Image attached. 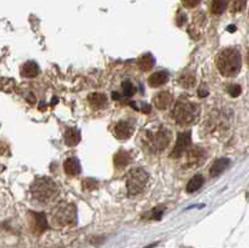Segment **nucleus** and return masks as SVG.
<instances>
[{"label": "nucleus", "instance_id": "4", "mask_svg": "<svg viewBox=\"0 0 249 248\" xmlns=\"http://www.w3.org/2000/svg\"><path fill=\"white\" fill-rule=\"evenodd\" d=\"M148 182V173L141 167L132 169L127 175L126 186H127L128 195L135 196L141 193Z\"/></svg>", "mask_w": 249, "mask_h": 248}, {"label": "nucleus", "instance_id": "17", "mask_svg": "<svg viewBox=\"0 0 249 248\" xmlns=\"http://www.w3.org/2000/svg\"><path fill=\"white\" fill-rule=\"evenodd\" d=\"M203 183H204L203 176L201 175L193 176V177L190 180V182L187 183V189H186L187 192L193 193V192L198 191V190L203 186Z\"/></svg>", "mask_w": 249, "mask_h": 248}, {"label": "nucleus", "instance_id": "21", "mask_svg": "<svg viewBox=\"0 0 249 248\" xmlns=\"http://www.w3.org/2000/svg\"><path fill=\"white\" fill-rule=\"evenodd\" d=\"M178 82H179V85H181V86H183L184 89H190V88H192L193 85L196 84V77H195V75H193V74L186 71V73L182 74V75H181Z\"/></svg>", "mask_w": 249, "mask_h": 248}, {"label": "nucleus", "instance_id": "12", "mask_svg": "<svg viewBox=\"0 0 249 248\" xmlns=\"http://www.w3.org/2000/svg\"><path fill=\"white\" fill-rule=\"evenodd\" d=\"M168 80V74L167 71H157V73L152 74L148 79V85L152 86V88H159L162 86L163 84H166Z\"/></svg>", "mask_w": 249, "mask_h": 248}, {"label": "nucleus", "instance_id": "6", "mask_svg": "<svg viewBox=\"0 0 249 248\" xmlns=\"http://www.w3.org/2000/svg\"><path fill=\"white\" fill-rule=\"evenodd\" d=\"M171 138V131L166 127H160L159 130L150 136V144L155 151H163L170 145Z\"/></svg>", "mask_w": 249, "mask_h": 248}, {"label": "nucleus", "instance_id": "20", "mask_svg": "<svg viewBox=\"0 0 249 248\" xmlns=\"http://www.w3.org/2000/svg\"><path fill=\"white\" fill-rule=\"evenodd\" d=\"M228 1L227 0H212L211 3V12L214 15H221L226 12Z\"/></svg>", "mask_w": 249, "mask_h": 248}, {"label": "nucleus", "instance_id": "13", "mask_svg": "<svg viewBox=\"0 0 249 248\" xmlns=\"http://www.w3.org/2000/svg\"><path fill=\"white\" fill-rule=\"evenodd\" d=\"M64 170L68 175L70 176H76L79 175L81 171V166L79 164V160L75 157H70L64 162Z\"/></svg>", "mask_w": 249, "mask_h": 248}, {"label": "nucleus", "instance_id": "19", "mask_svg": "<svg viewBox=\"0 0 249 248\" xmlns=\"http://www.w3.org/2000/svg\"><path fill=\"white\" fill-rule=\"evenodd\" d=\"M130 162H131V156L127 151L121 150V151H119V153L115 155V165H116V167L122 169V167L127 166Z\"/></svg>", "mask_w": 249, "mask_h": 248}, {"label": "nucleus", "instance_id": "26", "mask_svg": "<svg viewBox=\"0 0 249 248\" xmlns=\"http://www.w3.org/2000/svg\"><path fill=\"white\" fill-rule=\"evenodd\" d=\"M199 3H201V0H182V4L186 8H196Z\"/></svg>", "mask_w": 249, "mask_h": 248}, {"label": "nucleus", "instance_id": "8", "mask_svg": "<svg viewBox=\"0 0 249 248\" xmlns=\"http://www.w3.org/2000/svg\"><path fill=\"white\" fill-rule=\"evenodd\" d=\"M133 131H135V125L127 120H122V121L117 122L115 129H113L115 137L119 138V140H127L132 136Z\"/></svg>", "mask_w": 249, "mask_h": 248}, {"label": "nucleus", "instance_id": "30", "mask_svg": "<svg viewBox=\"0 0 249 248\" xmlns=\"http://www.w3.org/2000/svg\"><path fill=\"white\" fill-rule=\"evenodd\" d=\"M228 30H230L231 31V33H233V31H234L235 30V26H228Z\"/></svg>", "mask_w": 249, "mask_h": 248}, {"label": "nucleus", "instance_id": "14", "mask_svg": "<svg viewBox=\"0 0 249 248\" xmlns=\"http://www.w3.org/2000/svg\"><path fill=\"white\" fill-rule=\"evenodd\" d=\"M89 102H90L91 106L93 109H102V107H105V105L107 104V97L104 94L100 93H93L91 95H89Z\"/></svg>", "mask_w": 249, "mask_h": 248}, {"label": "nucleus", "instance_id": "24", "mask_svg": "<svg viewBox=\"0 0 249 248\" xmlns=\"http://www.w3.org/2000/svg\"><path fill=\"white\" fill-rule=\"evenodd\" d=\"M122 91H124V96H132L133 94H135V88H133V85L131 81H124V84H122Z\"/></svg>", "mask_w": 249, "mask_h": 248}, {"label": "nucleus", "instance_id": "11", "mask_svg": "<svg viewBox=\"0 0 249 248\" xmlns=\"http://www.w3.org/2000/svg\"><path fill=\"white\" fill-rule=\"evenodd\" d=\"M230 165H231L230 158H226V157L219 158V160L215 161L214 164H213V166L211 167V171H210L211 176H212V177H217V176H219L221 173H223V172L230 167Z\"/></svg>", "mask_w": 249, "mask_h": 248}, {"label": "nucleus", "instance_id": "15", "mask_svg": "<svg viewBox=\"0 0 249 248\" xmlns=\"http://www.w3.org/2000/svg\"><path fill=\"white\" fill-rule=\"evenodd\" d=\"M155 65V57L151 55L150 53L148 54H143L142 57H139L137 60V66L141 71H148L153 68Z\"/></svg>", "mask_w": 249, "mask_h": 248}, {"label": "nucleus", "instance_id": "3", "mask_svg": "<svg viewBox=\"0 0 249 248\" xmlns=\"http://www.w3.org/2000/svg\"><path fill=\"white\" fill-rule=\"evenodd\" d=\"M199 115V106L188 100H179L172 111L175 121L179 125H188L195 122Z\"/></svg>", "mask_w": 249, "mask_h": 248}, {"label": "nucleus", "instance_id": "18", "mask_svg": "<svg viewBox=\"0 0 249 248\" xmlns=\"http://www.w3.org/2000/svg\"><path fill=\"white\" fill-rule=\"evenodd\" d=\"M80 142V133L76 129H68L65 133V144L68 146H76Z\"/></svg>", "mask_w": 249, "mask_h": 248}, {"label": "nucleus", "instance_id": "10", "mask_svg": "<svg viewBox=\"0 0 249 248\" xmlns=\"http://www.w3.org/2000/svg\"><path fill=\"white\" fill-rule=\"evenodd\" d=\"M173 101V96L172 94L168 93V91H161L159 95L155 97V105L157 109L160 110H166Z\"/></svg>", "mask_w": 249, "mask_h": 248}, {"label": "nucleus", "instance_id": "27", "mask_svg": "<svg viewBox=\"0 0 249 248\" xmlns=\"http://www.w3.org/2000/svg\"><path fill=\"white\" fill-rule=\"evenodd\" d=\"M84 186L88 187V190H93L95 187H97V183L95 182L93 180H85V182H84Z\"/></svg>", "mask_w": 249, "mask_h": 248}, {"label": "nucleus", "instance_id": "9", "mask_svg": "<svg viewBox=\"0 0 249 248\" xmlns=\"http://www.w3.org/2000/svg\"><path fill=\"white\" fill-rule=\"evenodd\" d=\"M206 151L201 147H193L187 151V162L191 166H199L206 160Z\"/></svg>", "mask_w": 249, "mask_h": 248}, {"label": "nucleus", "instance_id": "23", "mask_svg": "<svg viewBox=\"0 0 249 248\" xmlns=\"http://www.w3.org/2000/svg\"><path fill=\"white\" fill-rule=\"evenodd\" d=\"M35 221H36V227L40 232H43L48 227V221L45 218L44 213H34Z\"/></svg>", "mask_w": 249, "mask_h": 248}, {"label": "nucleus", "instance_id": "5", "mask_svg": "<svg viewBox=\"0 0 249 248\" xmlns=\"http://www.w3.org/2000/svg\"><path fill=\"white\" fill-rule=\"evenodd\" d=\"M53 220L57 226L74 225L76 221V209L74 205L62 203L53 212Z\"/></svg>", "mask_w": 249, "mask_h": 248}, {"label": "nucleus", "instance_id": "28", "mask_svg": "<svg viewBox=\"0 0 249 248\" xmlns=\"http://www.w3.org/2000/svg\"><path fill=\"white\" fill-rule=\"evenodd\" d=\"M178 15H179V17L177 18V25L182 26L184 24V21H186V15H184L183 13H181V12L178 13Z\"/></svg>", "mask_w": 249, "mask_h": 248}, {"label": "nucleus", "instance_id": "25", "mask_svg": "<svg viewBox=\"0 0 249 248\" xmlns=\"http://www.w3.org/2000/svg\"><path fill=\"white\" fill-rule=\"evenodd\" d=\"M227 90H228V94H230L232 97H238V96L242 94V88L239 86V85H235V84L228 86V89H227Z\"/></svg>", "mask_w": 249, "mask_h": 248}, {"label": "nucleus", "instance_id": "22", "mask_svg": "<svg viewBox=\"0 0 249 248\" xmlns=\"http://www.w3.org/2000/svg\"><path fill=\"white\" fill-rule=\"evenodd\" d=\"M230 1V8L233 13H239L244 10L247 6V1L248 0H228Z\"/></svg>", "mask_w": 249, "mask_h": 248}, {"label": "nucleus", "instance_id": "2", "mask_svg": "<svg viewBox=\"0 0 249 248\" xmlns=\"http://www.w3.org/2000/svg\"><path fill=\"white\" fill-rule=\"evenodd\" d=\"M31 195L41 203L50 202L59 195V187L51 178H37L31 186Z\"/></svg>", "mask_w": 249, "mask_h": 248}, {"label": "nucleus", "instance_id": "16", "mask_svg": "<svg viewBox=\"0 0 249 248\" xmlns=\"http://www.w3.org/2000/svg\"><path fill=\"white\" fill-rule=\"evenodd\" d=\"M39 74V66L35 61L25 62L21 68V75L24 77H35Z\"/></svg>", "mask_w": 249, "mask_h": 248}, {"label": "nucleus", "instance_id": "31", "mask_svg": "<svg viewBox=\"0 0 249 248\" xmlns=\"http://www.w3.org/2000/svg\"><path fill=\"white\" fill-rule=\"evenodd\" d=\"M247 64H248V66H249V50H248V53H247Z\"/></svg>", "mask_w": 249, "mask_h": 248}, {"label": "nucleus", "instance_id": "7", "mask_svg": "<svg viewBox=\"0 0 249 248\" xmlns=\"http://www.w3.org/2000/svg\"><path fill=\"white\" fill-rule=\"evenodd\" d=\"M191 145V133H181L177 136V142L173 149L171 157L178 158L187 151L188 146Z\"/></svg>", "mask_w": 249, "mask_h": 248}, {"label": "nucleus", "instance_id": "29", "mask_svg": "<svg viewBox=\"0 0 249 248\" xmlns=\"http://www.w3.org/2000/svg\"><path fill=\"white\" fill-rule=\"evenodd\" d=\"M198 95L201 96V97H203V96L208 95V91H206V90H203V89H201V90H199V93H198Z\"/></svg>", "mask_w": 249, "mask_h": 248}, {"label": "nucleus", "instance_id": "1", "mask_svg": "<svg viewBox=\"0 0 249 248\" xmlns=\"http://www.w3.org/2000/svg\"><path fill=\"white\" fill-rule=\"evenodd\" d=\"M215 65L223 76H237L242 68L241 53L235 48L224 49L215 57Z\"/></svg>", "mask_w": 249, "mask_h": 248}]
</instances>
